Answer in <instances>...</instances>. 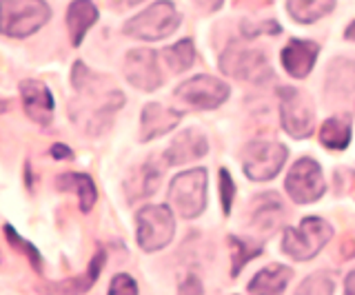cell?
<instances>
[{
    "mask_svg": "<svg viewBox=\"0 0 355 295\" xmlns=\"http://www.w3.org/2000/svg\"><path fill=\"white\" fill-rule=\"evenodd\" d=\"M136 222H138V244L147 253L164 249L173 240L175 220L169 206L162 204L142 206L136 215Z\"/></svg>",
    "mask_w": 355,
    "mask_h": 295,
    "instance_id": "5",
    "label": "cell"
},
{
    "mask_svg": "<svg viewBox=\"0 0 355 295\" xmlns=\"http://www.w3.org/2000/svg\"><path fill=\"white\" fill-rule=\"evenodd\" d=\"M20 98L25 114L38 125H49L53 118V96L47 89V84L38 80L20 82Z\"/></svg>",
    "mask_w": 355,
    "mask_h": 295,
    "instance_id": "12",
    "label": "cell"
},
{
    "mask_svg": "<svg viewBox=\"0 0 355 295\" xmlns=\"http://www.w3.org/2000/svg\"><path fill=\"white\" fill-rule=\"evenodd\" d=\"M51 156H53V158H71L73 154H71V149H67V147H62V145H55V147L51 149Z\"/></svg>",
    "mask_w": 355,
    "mask_h": 295,
    "instance_id": "28",
    "label": "cell"
},
{
    "mask_svg": "<svg viewBox=\"0 0 355 295\" xmlns=\"http://www.w3.org/2000/svg\"><path fill=\"white\" fill-rule=\"evenodd\" d=\"M109 293H138V284L133 282V278L118 273V276L114 278V282H111Z\"/></svg>",
    "mask_w": 355,
    "mask_h": 295,
    "instance_id": "27",
    "label": "cell"
},
{
    "mask_svg": "<svg viewBox=\"0 0 355 295\" xmlns=\"http://www.w3.org/2000/svg\"><path fill=\"white\" fill-rule=\"evenodd\" d=\"M333 235L331 224L322 217H304L300 226H286L282 233V251L293 260H313Z\"/></svg>",
    "mask_w": 355,
    "mask_h": 295,
    "instance_id": "1",
    "label": "cell"
},
{
    "mask_svg": "<svg viewBox=\"0 0 355 295\" xmlns=\"http://www.w3.org/2000/svg\"><path fill=\"white\" fill-rule=\"evenodd\" d=\"M229 93V84L211 78V75H196V78L175 87V96L196 109H216L227 100Z\"/></svg>",
    "mask_w": 355,
    "mask_h": 295,
    "instance_id": "10",
    "label": "cell"
},
{
    "mask_svg": "<svg viewBox=\"0 0 355 295\" xmlns=\"http://www.w3.org/2000/svg\"><path fill=\"white\" fill-rule=\"evenodd\" d=\"M320 56V47L311 40H288V45L282 49V64L288 75L293 78H306L313 69V64Z\"/></svg>",
    "mask_w": 355,
    "mask_h": 295,
    "instance_id": "13",
    "label": "cell"
},
{
    "mask_svg": "<svg viewBox=\"0 0 355 295\" xmlns=\"http://www.w3.org/2000/svg\"><path fill=\"white\" fill-rule=\"evenodd\" d=\"M220 193H222V211L229 215L231 204H233V195H236V184H233L227 169H220Z\"/></svg>",
    "mask_w": 355,
    "mask_h": 295,
    "instance_id": "25",
    "label": "cell"
},
{
    "mask_svg": "<svg viewBox=\"0 0 355 295\" xmlns=\"http://www.w3.org/2000/svg\"><path fill=\"white\" fill-rule=\"evenodd\" d=\"M320 142L331 151H344L351 142V120L329 118L320 129Z\"/></svg>",
    "mask_w": 355,
    "mask_h": 295,
    "instance_id": "19",
    "label": "cell"
},
{
    "mask_svg": "<svg viewBox=\"0 0 355 295\" xmlns=\"http://www.w3.org/2000/svg\"><path fill=\"white\" fill-rule=\"evenodd\" d=\"M60 191H76L78 200H80V209L87 213L92 206L96 204V184L94 180L85 176V173H62V176L55 180Z\"/></svg>",
    "mask_w": 355,
    "mask_h": 295,
    "instance_id": "18",
    "label": "cell"
},
{
    "mask_svg": "<svg viewBox=\"0 0 355 295\" xmlns=\"http://www.w3.org/2000/svg\"><path fill=\"white\" fill-rule=\"evenodd\" d=\"M300 293H331L333 291V282L327 278V276H311L304 284H300Z\"/></svg>",
    "mask_w": 355,
    "mask_h": 295,
    "instance_id": "26",
    "label": "cell"
},
{
    "mask_svg": "<svg viewBox=\"0 0 355 295\" xmlns=\"http://www.w3.org/2000/svg\"><path fill=\"white\" fill-rule=\"evenodd\" d=\"M284 189L297 204H311L320 200L324 195V178H322L320 165L311 158L297 160L284 180Z\"/></svg>",
    "mask_w": 355,
    "mask_h": 295,
    "instance_id": "8",
    "label": "cell"
},
{
    "mask_svg": "<svg viewBox=\"0 0 355 295\" xmlns=\"http://www.w3.org/2000/svg\"><path fill=\"white\" fill-rule=\"evenodd\" d=\"M231 242V249H236V256H233V260H236V269H233V273H238L240 269H242V265H247V262L251 260V258H255V256H260L262 253V249L260 247H247L242 242V240H238V238H231L229 240Z\"/></svg>",
    "mask_w": 355,
    "mask_h": 295,
    "instance_id": "24",
    "label": "cell"
},
{
    "mask_svg": "<svg viewBox=\"0 0 355 295\" xmlns=\"http://www.w3.org/2000/svg\"><path fill=\"white\" fill-rule=\"evenodd\" d=\"M207 138L200 134L196 129H189V131H182L180 136H178L169 149L164 151V160L166 165H184L189 160H196V158H202L207 154Z\"/></svg>",
    "mask_w": 355,
    "mask_h": 295,
    "instance_id": "15",
    "label": "cell"
},
{
    "mask_svg": "<svg viewBox=\"0 0 355 295\" xmlns=\"http://www.w3.org/2000/svg\"><path fill=\"white\" fill-rule=\"evenodd\" d=\"M291 269L282 267V265H271L262 269L258 276L249 282V291L251 293H280L286 289L288 280H291Z\"/></svg>",
    "mask_w": 355,
    "mask_h": 295,
    "instance_id": "17",
    "label": "cell"
},
{
    "mask_svg": "<svg viewBox=\"0 0 355 295\" xmlns=\"http://www.w3.org/2000/svg\"><path fill=\"white\" fill-rule=\"evenodd\" d=\"M127 80L142 91H153L162 84V73L158 64V53L153 49H133L125 60Z\"/></svg>",
    "mask_w": 355,
    "mask_h": 295,
    "instance_id": "11",
    "label": "cell"
},
{
    "mask_svg": "<svg viewBox=\"0 0 355 295\" xmlns=\"http://www.w3.org/2000/svg\"><path fill=\"white\" fill-rule=\"evenodd\" d=\"M280 116L288 136L306 138L313 131V107H311L309 98L293 87L280 89Z\"/></svg>",
    "mask_w": 355,
    "mask_h": 295,
    "instance_id": "9",
    "label": "cell"
},
{
    "mask_svg": "<svg viewBox=\"0 0 355 295\" xmlns=\"http://www.w3.org/2000/svg\"><path fill=\"white\" fill-rule=\"evenodd\" d=\"M344 291H347V293H355V271L347 278V284H344Z\"/></svg>",
    "mask_w": 355,
    "mask_h": 295,
    "instance_id": "29",
    "label": "cell"
},
{
    "mask_svg": "<svg viewBox=\"0 0 355 295\" xmlns=\"http://www.w3.org/2000/svg\"><path fill=\"white\" fill-rule=\"evenodd\" d=\"M98 20V9L92 0H73L67 9V27L71 34V45L80 47L85 34Z\"/></svg>",
    "mask_w": 355,
    "mask_h": 295,
    "instance_id": "16",
    "label": "cell"
},
{
    "mask_svg": "<svg viewBox=\"0 0 355 295\" xmlns=\"http://www.w3.org/2000/svg\"><path fill=\"white\" fill-rule=\"evenodd\" d=\"M164 60L173 71H187L196 60V47L191 40H180L164 49Z\"/></svg>",
    "mask_w": 355,
    "mask_h": 295,
    "instance_id": "21",
    "label": "cell"
},
{
    "mask_svg": "<svg viewBox=\"0 0 355 295\" xmlns=\"http://www.w3.org/2000/svg\"><path fill=\"white\" fill-rule=\"evenodd\" d=\"M336 7V0H286V9L297 23H315Z\"/></svg>",
    "mask_w": 355,
    "mask_h": 295,
    "instance_id": "20",
    "label": "cell"
},
{
    "mask_svg": "<svg viewBox=\"0 0 355 295\" xmlns=\"http://www.w3.org/2000/svg\"><path fill=\"white\" fill-rule=\"evenodd\" d=\"M344 36H347L349 40H355V23H351V25H349V29L344 31Z\"/></svg>",
    "mask_w": 355,
    "mask_h": 295,
    "instance_id": "30",
    "label": "cell"
},
{
    "mask_svg": "<svg viewBox=\"0 0 355 295\" xmlns=\"http://www.w3.org/2000/svg\"><path fill=\"white\" fill-rule=\"evenodd\" d=\"M286 162V147L280 142H251L244 151V173L255 182L273 180Z\"/></svg>",
    "mask_w": 355,
    "mask_h": 295,
    "instance_id": "6",
    "label": "cell"
},
{
    "mask_svg": "<svg viewBox=\"0 0 355 295\" xmlns=\"http://www.w3.org/2000/svg\"><path fill=\"white\" fill-rule=\"evenodd\" d=\"M136 3H140V0H125V5H136Z\"/></svg>",
    "mask_w": 355,
    "mask_h": 295,
    "instance_id": "31",
    "label": "cell"
},
{
    "mask_svg": "<svg viewBox=\"0 0 355 295\" xmlns=\"http://www.w3.org/2000/svg\"><path fill=\"white\" fill-rule=\"evenodd\" d=\"M220 69L238 80L264 82L266 78H271L269 60H266L264 53L258 49L240 47V45H233L222 53Z\"/></svg>",
    "mask_w": 355,
    "mask_h": 295,
    "instance_id": "7",
    "label": "cell"
},
{
    "mask_svg": "<svg viewBox=\"0 0 355 295\" xmlns=\"http://www.w3.org/2000/svg\"><path fill=\"white\" fill-rule=\"evenodd\" d=\"M207 169H191L178 173L171 182L169 200L173 202L175 211L187 220L198 217L207 206Z\"/></svg>",
    "mask_w": 355,
    "mask_h": 295,
    "instance_id": "4",
    "label": "cell"
},
{
    "mask_svg": "<svg viewBox=\"0 0 355 295\" xmlns=\"http://www.w3.org/2000/svg\"><path fill=\"white\" fill-rule=\"evenodd\" d=\"M51 12L44 0H3V34L25 38L49 20Z\"/></svg>",
    "mask_w": 355,
    "mask_h": 295,
    "instance_id": "3",
    "label": "cell"
},
{
    "mask_svg": "<svg viewBox=\"0 0 355 295\" xmlns=\"http://www.w3.org/2000/svg\"><path fill=\"white\" fill-rule=\"evenodd\" d=\"M5 235H7V240H9V244L14 247L16 251L20 249L22 253H25V256L29 258L31 267L40 273V271H42V258H40V253L36 251V247H31V244L27 242V240H22V238L14 231V229H11V224H7V226H5Z\"/></svg>",
    "mask_w": 355,
    "mask_h": 295,
    "instance_id": "23",
    "label": "cell"
},
{
    "mask_svg": "<svg viewBox=\"0 0 355 295\" xmlns=\"http://www.w3.org/2000/svg\"><path fill=\"white\" fill-rule=\"evenodd\" d=\"M180 25V14L175 12L173 3L160 0V3L144 9L142 14L127 20L125 34L138 40H162L171 36Z\"/></svg>",
    "mask_w": 355,
    "mask_h": 295,
    "instance_id": "2",
    "label": "cell"
},
{
    "mask_svg": "<svg viewBox=\"0 0 355 295\" xmlns=\"http://www.w3.org/2000/svg\"><path fill=\"white\" fill-rule=\"evenodd\" d=\"M162 180V171L158 167H153L151 162H147L142 169H140V176L138 180L133 182V187H136L138 191L133 193V198L131 200H136V198H147V195H151L155 189H158V184Z\"/></svg>",
    "mask_w": 355,
    "mask_h": 295,
    "instance_id": "22",
    "label": "cell"
},
{
    "mask_svg": "<svg viewBox=\"0 0 355 295\" xmlns=\"http://www.w3.org/2000/svg\"><path fill=\"white\" fill-rule=\"evenodd\" d=\"M182 120V114L175 111V109H169L158 102H149L142 109V140H153L158 136H164L173 131L178 127V123Z\"/></svg>",
    "mask_w": 355,
    "mask_h": 295,
    "instance_id": "14",
    "label": "cell"
}]
</instances>
